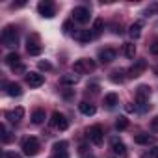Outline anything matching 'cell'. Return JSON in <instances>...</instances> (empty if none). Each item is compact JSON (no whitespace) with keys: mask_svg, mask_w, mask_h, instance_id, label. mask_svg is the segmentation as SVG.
Instances as JSON below:
<instances>
[{"mask_svg":"<svg viewBox=\"0 0 158 158\" xmlns=\"http://www.w3.org/2000/svg\"><path fill=\"white\" fill-rule=\"evenodd\" d=\"M21 149H23V152H24L26 156H35V154L39 152V149H41V145H39V139H37V138L30 136V138L23 139Z\"/></svg>","mask_w":158,"mask_h":158,"instance_id":"1","label":"cell"},{"mask_svg":"<svg viewBox=\"0 0 158 158\" xmlns=\"http://www.w3.org/2000/svg\"><path fill=\"white\" fill-rule=\"evenodd\" d=\"M2 43H4L6 47H10V48L17 47V43H19V34H17V30H15L13 26H6V28L2 30Z\"/></svg>","mask_w":158,"mask_h":158,"instance_id":"2","label":"cell"},{"mask_svg":"<svg viewBox=\"0 0 158 158\" xmlns=\"http://www.w3.org/2000/svg\"><path fill=\"white\" fill-rule=\"evenodd\" d=\"M73 71L76 74H86V73H91L95 71V61L93 60H88V58H82V60H76L74 65H73Z\"/></svg>","mask_w":158,"mask_h":158,"instance_id":"3","label":"cell"},{"mask_svg":"<svg viewBox=\"0 0 158 158\" xmlns=\"http://www.w3.org/2000/svg\"><path fill=\"white\" fill-rule=\"evenodd\" d=\"M71 15H73V19H74L76 23H80V24H86V23H89V19H91V11H89V8H86V6L74 8Z\"/></svg>","mask_w":158,"mask_h":158,"instance_id":"4","label":"cell"},{"mask_svg":"<svg viewBox=\"0 0 158 158\" xmlns=\"http://www.w3.org/2000/svg\"><path fill=\"white\" fill-rule=\"evenodd\" d=\"M88 138H89V141H91L93 145H101V143L104 141V130H102V127H101V125H93V127H89V130H88Z\"/></svg>","mask_w":158,"mask_h":158,"instance_id":"5","label":"cell"},{"mask_svg":"<svg viewBox=\"0 0 158 158\" xmlns=\"http://www.w3.org/2000/svg\"><path fill=\"white\" fill-rule=\"evenodd\" d=\"M37 11H39V15H43V17H47V19H52V17L56 15V8H54L52 2H48V0L37 4Z\"/></svg>","mask_w":158,"mask_h":158,"instance_id":"6","label":"cell"},{"mask_svg":"<svg viewBox=\"0 0 158 158\" xmlns=\"http://www.w3.org/2000/svg\"><path fill=\"white\" fill-rule=\"evenodd\" d=\"M50 125L56 127L58 130H67V128H69V121H67V117H65L63 114H60V112H54V114H52Z\"/></svg>","mask_w":158,"mask_h":158,"instance_id":"7","label":"cell"},{"mask_svg":"<svg viewBox=\"0 0 158 158\" xmlns=\"http://www.w3.org/2000/svg\"><path fill=\"white\" fill-rule=\"evenodd\" d=\"M110 147H112V152L119 158H125L127 156V145L119 139V138H112L110 139Z\"/></svg>","mask_w":158,"mask_h":158,"instance_id":"8","label":"cell"},{"mask_svg":"<svg viewBox=\"0 0 158 158\" xmlns=\"http://www.w3.org/2000/svg\"><path fill=\"white\" fill-rule=\"evenodd\" d=\"M145 69H147V61H145V60H136V61H134V65L127 71V73H128L127 76H128V78H138Z\"/></svg>","mask_w":158,"mask_h":158,"instance_id":"9","label":"cell"},{"mask_svg":"<svg viewBox=\"0 0 158 158\" xmlns=\"http://www.w3.org/2000/svg\"><path fill=\"white\" fill-rule=\"evenodd\" d=\"M26 84L30 86V88H39V86H43L45 84V76L43 74H39V73H28L26 74Z\"/></svg>","mask_w":158,"mask_h":158,"instance_id":"10","label":"cell"},{"mask_svg":"<svg viewBox=\"0 0 158 158\" xmlns=\"http://www.w3.org/2000/svg\"><path fill=\"white\" fill-rule=\"evenodd\" d=\"M23 117H24V108L23 106H17L15 110H8L6 112V119L10 123H21Z\"/></svg>","mask_w":158,"mask_h":158,"instance_id":"11","label":"cell"},{"mask_svg":"<svg viewBox=\"0 0 158 158\" xmlns=\"http://www.w3.org/2000/svg\"><path fill=\"white\" fill-rule=\"evenodd\" d=\"M115 58H117V52H115L114 48H102V50L99 52V60H101L102 63H112Z\"/></svg>","mask_w":158,"mask_h":158,"instance_id":"12","label":"cell"},{"mask_svg":"<svg viewBox=\"0 0 158 158\" xmlns=\"http://www.w3.org/2000/svg\"><path fill=\"white\" fill-rule=\"evenodd\" d=\"M78 80H80V76H78L76 73H67V74H63L60 78V84L61 86H74Z\"/></svg>","mask_w":158,"mask_h":158,"instance_id":"13","label":"cell"},{"mask_svg":"<svg viewBox=\"0 0 158 158\" xmlns=\"http://www.w3.org/2000/svg\"><path fill=\"white\" fill-rule=\"evenodd\" d=\"M93 37H95V35H93L91 30H78V32L74 34V39L80 41V43H89Z\"/></svg>","mask_w":158,"mask_h":158,"instance_id":"14","label":"cell"},{"mask_svg":"<svg viewBox=\"0 0 158 158\" xmlns=\"http://www.w3.org/2000/svg\"><path fill=\"white\" fill-rule=\"evenodd\" d=\"M6 93L10 97H21L23 95V88L17 82H10V84H6Z\"/></svg>","mask_w":158,"mask_h":158,"instance_id":"15","label":"cell"},{"mask_svg":"<svg viewBox=\"0 0 158 158\" xmlns=\"http://www.w3.org/2000/svg\"><path fill=\"white\" fill-rule=\"evenodd\" d=\"M151 97V88L149 86H139L136 89V101H149Z\"/></svg>","mask_w":158,"mask_h":158,"instance_id":"16","label":"cell"},{"mask_svg":"<svg viewBox=\"0 0 158 158\" xmlns=\"http://www.w3.org/2000/svg\"><path fill=\"white\" fill-rule=\"evenodd\" d=\"M141 30H143V24H141L139 21H136L134 24H130L128 34H130V37H132V39H138V37L141 35Z\"/></svg>","mask_w":158,"mask_h":158,"instance_id":"17","label":"cell"},{"mask_svg":"<svg viewBox=\"0 0 158 158\" xmlns=\"http://www.w3.org/2000/svg\"><path fill=\"white\" fill-rule=\"evenodd\" d=\"M78 110H80L84 115H95V112H97L95 104H89V102H80L78 104Z\"/></svg>","mask_w":158,"mask_h":158,"instance_id":"18","label":"cell"},{"mask_svg":"<svg viewBox=\"0 0 158 158\" xmlns=\"http://www.w3.org/2000/svg\"><path fill=\"white\" fill-rule=\"evenodd\" d=\"M26 50H28L30 56H39V54H41V45H39L37 41H30V39H28Z\"/></svg>","mask_w":158,"mask_h":158,"instance_id":"19","label":"cell"},{"mask_svg":"<svg viewBox=\"0 0 158 158\" xmlns=\"http://www.w3.org/2000/svg\"><path fill=\"white\" fill-rule=\"evenodd\" d=\"M6 63H8L10 67H13V69H15V67H19V65H21V56H19L17 52H11V54H8V56H6Z\"/></svg>","mask_w":158,"mask_h":158,"instance_id":"20","label":"cell"},{"mask_svg":"<svg viewBox=\"0 0 158 158\" xmlns=\"http://www.w3.org/2000/svg\"><path fill=\"white\" fill-rule=\"evenodd\" d=\"M117 102H119L117 93H108V95H104V106H106V108H114Z\"/></svg>","mask_w":158,"mask_h":158,"instance_id":"21","label":"cell"},{"mask_svg":"<svg viewBox=\"0 0 158 158\" xmlns=\"http://www.w3.org/2000/svg\"><path fill=\"white\" fill-rule=\"evenodd\" d=\"M45 119H47L45 110H35V112L32 114V123H34V125H41Z\"/></svg>","mask_w":158,"mask_h":158,"instance_id":"22","label":"cell"},{"mask_svg":"<svg viewBox=\"0 0 158 158\" xmlns=\"http://www.w3.org/2000/svg\"><path fill=\"white\" fill-rule=\"evenodd\" d=\"M134 141H136V143H139V145H149V143H152V141H154V138H152V136H149V134H138V136L134 138Z\"/></svg>","mask_w":158,"mask_h":158,"instance_id":"23","label":"cell"},{"mask_svg":"<svg viewBox=\"0 0 158 158\" xmlns=\"http://www.w3.org/2000/svg\"><path fill=\"white\" fill-rule=\"evenodd\" d=\"M102 30H104V21H102V19H95V21H93V26H91V32H93V35H99V34H102Z\"/></svg>","mask_w":158,"mask_h":158,"instance_id":"24","label":"cell"},{"mask_svg":"<svg viewBox=\"0 0 158 158\" xmlns=\"http://www.w3.org/2000/svg\"><path fill=\"white\" fill-rule=\"evenodd\" d=\"M123 74H125V71H114L112 76H110V80H112L114 84H121V82L125 80V76H123Z\"/></svg>","mask_w":158,"mask_h":158,"instance_id":"25","label":"cell"},{"mask_svg":"<svg viewBox=\"0 0 158 158\" xmlns=\"http://www.w3.org/2000/svg\"><path fill=\"white\" fill-rule=\"evenodd\" d=\"M125 56L130 58V60H134V56H136V45L134 43H127L125 45Z\"/></svg>","mask_w":158,"mask_h":158,"instance_id":"26","label":"cell"},{"mask_svg":"<svg viewBox=\"0 0 158 158\" xmlns=\"http://www.w3.org/2000/svg\"><path fill=\"white\" fill-rule=\"evenodd\" d=\"M115 128H117V130H125V128H128V119H127L125 115L117 117V121H115Z\"/></svg>","mask_w":158,"mask_h":158,"instance_id":"27","label":"cell"},{"mask_svg":"<svg viewBox=\"0 0 158 158\" xmlns=\"http://www.w3.org/2000/svg\"><path fill=\"white\" fill-rule=\"evenodd\" d=\"M134 106H136V110H138V112H141V114H143V112H147V110L151 108V106H149V101H136V104H134Z\"/></svg>","mask_w":158,"mask_h":158,"instance_id":"28","label":"cell"},{"mask_svg":"<svg viewBox=\"0 0 158 158\" xmlns=\"http://www.w3.org/2000/svg\"><path fill=\"white\" fill-rule=\"evenodd\" d=\"M67 145H69L67 141H56L52 149H54V152H61V151H65V149H67Z\"/></svg>","mask_w":158,"mask_h":158,"instance_id":"29","label":"cell"},{"mask_svg":"<svg viewBox=\"0 0 158 158\" xmlns=\"http://www.w3.org/2000/svg\"><path fill=\"white\" fill-rule=\"evenodd\" d=\"M0 132H2V141H10V132H8L6 125H0Z\"/></svg>","mask_w":158,"mask_h":158,"instance_id":"30","label":"cell"},{"mask_svg":"<svg viewBox=\"0 0 158 158\" xmlns=\"http://www.w3.org/2000/svg\"><path fill=\"white\" fill-rule=\"evenodd\" d=\"M37 67H39L41 71H50V69H52L50 61H47V60H45V61H39V63H37Z\"/></svg>","mask_w":158,"mask_h":158,"instance_id":"31","label":"cell"},{"mask_svg":"<svg viewBox=\"0 0 158 158\" xmlns=\"http://www.w3.org/2000/svg\"><path fill=\"white\" fill-rule=\"evenodd\" d=\"M151 54H154V56H158V37L151 43Z\"/></svg>","mask_w":158,"mask_h":158,"instance_id":"32","label":"cell"},{"mask_svg":"<svg viewBox=\"0 0 158 158\" xmlns=\"http://www.w3.org/2000/svg\"><path fill=\"white\" fill-rule=\"evenodd\" d=\"M71 28H73V23H71V21H65V23H63V32H65V34H69V32H71Z\"/></svg>","mask_w":158,"mask_h":158,"instance_id":"33","label":"cell"},{"mask_svg":"<svg viewBox=\"0 0 158 158\" xmlns=\"http://www.w3.org/2000/svg\"><path fill=\"white\" fill-rule=\"evenodd\" d=\"M52 158H69V154H67V151H61V152H54Z\"/></svg>","mask_w":158,"mask_h":158,"instance_id":"34","label":"cell"},{"mask_svg":"<svg viewBox=\"0 0 158 158\" xmlns=\"http://www.w3.org/2000/svg\"><path fill=\"white\" fill-rule=\"evenodd\" d=\"M156 10H158V6H151V8H147V10H145V15H147V17H149V13H151V15H152V13H154V11H156Z\"/></svg>","mask_w":158,"mask_h":158,"instance_id":"35","label":"cell"},{"mask_svg":"<svg viewBox=\"0 0 158 158\" xmlns=\"http://www.w3.org/2000/svg\"><path fill=\"white\" fill-rule=\"evenodd\" d=\"M151 127H152V130H154V132H158V115H156V117L152 119V123H151Z\"/></svg>","mask_w":158,"mask_h":158,"instance_id":"36","label":"cell"},{"mask_svg":"<svg viewBox=\"0 0 158 158\" xmlns=\"http://www.w3.org/2000/svg\"><path fill=\"white\" fill-rule=\"evenodd\" d=\"M4 158H23L21 154H17V152H6L4 154Z\"/></svg>","mask_w":158,"mask_h":158,"instance_id":"37","label":"cell"},{"mask_svg":"<svg viewBox=\"0 0 158 158\" xmlns=\"http://www.w3.org/2000/svg\"><path fill=\"white\" fill-rule=\"evenodd\" d=\"M149 154H151L152 158H158V145H156L154 149H151V152H149Z\"/></svg>","mask_w":158,"mask_h":158,"instance_id":"38","label":"cell"},{"mask_svg":"<svg viewBox=\"0 0 158 158\" xmlns=\"http://www.w3.org/2000/svg\"><path fill=\"white\" fill-rule=\"evenodd\" d=\"M13 71H17V73H24V71H26V69H24V65H19V67H15V69H13Z\"/></svg>","mask_w":158,"mask_h":158,"instance_id":"39","label":"cell"},{"mask_svg":"<svg viewBox=\"0 0 158 158\" xmlns=\"http://www.w3.org/2000/svg\"><path fill=\"white\" fill-rule=\"evenodd\" d=\"M141 158H152V156H151V154H143Z\"/></svg>","mask_w":158,"mask_h":158,"instance_id":"40","label":"cell"}]
</instances>
